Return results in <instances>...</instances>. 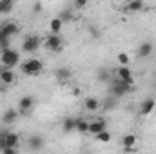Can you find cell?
I'll return each instance as SVG.
<instances>
[{
    "label": "cell",
    "mask_w": 156,
    "mask_h": 154,
    "mask_svg": "<svg viewBox=\"0 0 156 154\" xmlns=\"http://www.w3.org/2000/svg\"><path fill=\"white\" fill-rule=\"evenodd\" d=\"M42 71H44V64L40 58H27L20 62V73L26 76H38Z\"/></svg>",
    "instance_id": "obj_1"
},
{
    "label": "cell",
    "mask_w": 156,
    "mask_h": 154,
    "mask_svg": "<svg viewBox=\"0 0 156 154\" xmlns=\"http://www.w3.org/2000/svg\"><path fill=\"white\" fill-rule=\"evenodd\" d=\"M0 65L4 69H13V67L20 65V53L13 47H9L5 51H0Z\"/></svg>",
    "instance_id": "obj_2"
},
{
    "label": "cell",
    "mask_w": 156,
    "mask_h": 154,
    "mask_svg": "<svg viewBox=\"0 0 156 154\" xmlns=\"http://www.w3.org/2000/svg\"><path fill=\"white\" fill-rule=\"evenodd\" d=\"M64 38H62V35H51V33H47V37L44 40V45L49 49V51H53V53H58V51H62L64 49Z\"/></svg>",
    "instance_id": "obj_3"
},
{
    "label": "cell",
    "mask_w": 156,
    "mask_h": 154,
    "mask_svg": "<svg viewBox=\"0 0 156 154\" xmlns=\"http://www.w3.org/2000/svg\"><path fill=\"white\" fill-rule=\"evenodd\" d=\"M42 44H44V42L40 40V37H37V35H29V37H26L24 42H22V51L27 53V54H33V53L38 51V47L42 45Z\"/></svg>",
    "instance_id": "obj_4"
},
{
    "label": "cell",
    "mask_w": 156,
    "mask_h": 154,
    "mask_svg": "<svg viewBox=\"0 0 156 154\" xmlns=\"http://www.w3.org/2000/svg\"><path fill=\"white\" fill-rule=\"evenodd\" d=\"M120 145L123 147L125 152H136V145H138V136L134 132H127L122 136V142Z\"/></svg>",
    "instance_id": "obj_5"
},
{
    "label": "cell",
    "mask_w": 156,
    "mask_h": 154,
    "mask_svg": "<svg viewBox=\"0 0 156 154\" xmlns=\"http://www.w3.org/2000/svg\"><path fill=\"white\" fill-rule=\"evenodd\" d=\"M33 107H35V98L33 96H29V94H26V96H22L20 100H18V114L22 116H27L31 111H33Z\"/></svg>",
    "instance_id": "obj_6"
},
{
    "label": "cell",
    "mask_w": 156,
    "mask_h": 154,
    "mask_svg": "<svg viewBox=\"0 0 156 154\" xmlns=\"http://www.w3.org/2000/svg\"><path fill=\"white\" fill-rule=\"evenodd\" d=\"M104 131H107V120L105 118H94L89 121V134L91 136H96Z\"/></svg>",
    "instance_id": "obj_7"
},
{
    "label": "cell",
    "mask_w": 156,
    "mask_h": 154,
    "mask_svg": "<svg viewBox=\"0 0 156 154\" xmlns=\"http://www.w3.org/2000/svg\"><path fill=\"white\" fill-rule=\"evenodd\" d=\"M154 109H156V100L154 98H145V100H142L140 105H138V114L140 116H149Z\"/></svg>",
    "instance_id": "obj_8"
},
{
    "label": "cell",
    "mask_w": 156,
    "mask_h": 154,
    "mask_svg": "<svg viewBox=\"0 0 156 154\" xmlns=\"http://www.w3.org/2000/svg\"><path fill=\"white\" fill-rule=\"evenodd\" d=\"M0 33H2L5 38H11V37H15V35L20 33V27H18L16 22H4V24L0 26Z\"/></svg>",
    "instance_id": "obj_9"
},
{
    "label": "cell",
    "mask_w": 156,
    "mask_h": 154,
    "mask_svg": "<svg viewBox=\"0 0 156 154\" xmlns=\"http://www.w3.org/2000/svg\"><path fill=\"white\" fill-rule=\"evenodd\" d=\"M109 91H111V96H113V98H123V96L127 94V91L123 89V85H122V82H120L118 78H115V80L111 82Z\"/></svg>",
    "instance_id": "obj_10"
},
{
    "label": "cell",
    "mask_w": 156,
    "mask_h": 154,
    "mask_svg": "<svg viewBox=\"0 0 156 154\" xmlns=\"http://www.w3.org/2000/svg\"><path fill=\"white\" fill-rule=\"evenodd\" d=\"M16 82V73L13 71V69H5L2 75H0V83L4 85V87H9V85H13Z\"/></svg>",
    "instance_id": "obj_11"
},
{
    "label": "cell",
    "mask_w": 156,
    "mask_h": 154,
    "mask_svg": "<svg viewBox=\"0 0 156 154\" xmlns=\"http://www.w3.org/2000/svg\"><path fill=\"white\" fill-rule=\"evenodd\" d=\"M83 107H85V111H89V113H96V111L102 107V102H100L98 98H94V96H87V98L83 100Z\"/></svg>",
    "instance_id": "obj_12"
},
{
    "label": "cell",
    "mask_w": 156,
    "mask_h": 154,
    "mask_svg": "<svg viewBox=\"0 0 156 154\" xmlns=\"http://www.w3.org/2000/svg\"><path fill=\"white\" fill-rule=\"evenodd\" d=\"M47 29H49V33H51V35H62L64 24H62V20H60L58 16H55V18H51V20H49Z\"/></svg>",
    "instance_id": "obj_13"
},
{
    "label": "cell",
    "mask_w": 156,
    "mask_h": 154,
    "mask_svg": "<svg viewBox=\"0 0 156 154\" xmlns=\"http://www.w3.org/2000/svg\"><path fill=\"white\" fill-rule=\"evenodd\" d=\"M153 51H154V44H153V42H142V44L138 45V56H140V58L151 56Z\"/></svg>",
    "instance_id": "obj_14"
},
{
    "label": "cell",
    "mask_w": 156,
    "mask_h": 154,
    "mask_svg": "<svg viewBox=\"0 0 156 154\" xmlns=\"http://www.w3.org/2000/svg\"><path fill=\"white\" fill-rule=\"evenodd\" d=\"M18 145H20V136L9 131V134L5 136V149H18Z\"/></svg>",
    "instance_id": "obj_15"
},
{
    "label": "cell",
    "mask_w": 156,
    "mask_h": 154,
    "mask_svg": "<svg viewBox=\"0 0 156 154\" xmlns=\"http://www.w3.org/2000/svg\"><path fill=\"white\" fill-rule=\"evenodd\" d=\"M115 73H116V78H118V80H122V82H125V80L133 78V71H131V67H129V65H118Z\"/></svg>",
    "instance_id": "obj_16"
},
{
    "label": "cell",
    "mask_w": 156,
    "mask_h": 154,
    "mask_svg": "<svg viewBox=\"0 0 156 154\" xmlns=\"http://www.w3.org/2000/svg\"><path fill=\"white\" fill-rule=\"evenodd\" d=\"M18 109H7L4 114H2V123L4 125H9V123H13V121H16L18 120Z\"/></svg>",
    "instance_id": "obj_17"
},
{
    "label": "cell",
    "mask_w": 156,
    "mask_h": 154,
    "mask_svg": "<svg viewBox=\"0 0 156 154\" xmlns=\"http://www.w3.org/2000/svg\"><path fill=\"white\" fill-rule=\"evenodd\" d=\"M75 127H76V118H73V116H66L64 121H62V131H64L66 134H71V132L75 131Z\"/></svg>",
    "instance_id": "obj_18"
},
{
    "label": "cell",
    "mask_w": 156,
    "mask_h": 154,
    "mask_svg": "<svg viewBox=\"0 0 156 154\" xmlns=\"http://www.w3.org/2000/svg\"><path fill=\"white\" fill-rule=\"evenodd\" d=\"M27 147H29L31 151H40V149L44 147V138L38 136V134H33V136L27 140Z\"/></svg>",
    "instance_id": "obj_19"
},
{
    "label": "cell",
    "mask_w": 156,
    "mask_h": 154,
    "mask_svg": "<svg viewBox=\"0 0 156 154\" xmlns=\"http://www.w3.org/2000/svg\"><path fill=\"white\" fill-rule=\"evenodd\" d=\"M144 7H145V4H144L142 0H131V2H127V4L123 5V9L129 11V13H138V11H142Z\"/></svg>",
    "instance_id": "obj_20"
},
{
    "label": "cell",
    "mask_w": 156,
    "mask_h": 154,
    "mask_svg": "<svg viewBox=\"0 0 156 154\" xmlns=\"http://www.w3.org/2000/svg\"><path fill=\"white\" fill-rule=\"evenodd\" d=\"M75 131H78L80 134H89V120L85 118H76V127Z\"/></svg>",
    "instance_id": "obj_21"
},
{
    "label": "cell",
    "mask_w": 156,
    "mask_h": 154,
    "mask_svg": "<svg viewBox=\"0 0 156 154\" xmlns=\"http://www.w3.org/2000/svg\"><path fill=\"white\" fill-rule=\"evenodd\" d=\"M71 69H67V67H60V69H56V73H55V76H56V80L60 82V83H64L66 80H69L71 78Z\"/></svg>",
    "instance_id": "obj_22"
},
{
    "label": "cell",
    "mask_w": 156,
    "mask_h": 154,
    "mask_svg": "<svg viewBox=\"0 0 156 154\" xmlns=\"http://www.w3.org/2000/svg\"><path fill=\"white\" fill-rule=\"evenodd\" d=\"M15 7L13 0H0V15H9Z\"/></svg>",
    "instance_id": "obj_23"
},
{
    "label": "cell",
    "mask_w": 156,
    "mask_h": 154,
    "mask_svg": "<svg viewBox=\"0 0 156 154\" xmlns=\"http://www.w3.org/2000/svg\"><path fill=\"white\" fill-rule=\"evenodd\" d=\"M94 140H96L98 143H109V142L113 140V136H111V132H109V131H104V132L96 134V136H94Z\"/></svg>",
    "instance_id": "obj_24"
},
{
    "label": "cell",
    "mask_w": 156,
    "mask_h": 154,
    "mask_svg": "<svg viewBox=\"0 0 156 154\" xmlns=\"http://www.w3.org/2000/svg\"><path fill=\"white\" fill-rule=\"evenodd\" d=\"M60 20H62V24H67V22H71L73 18H75V15H73V11L71 9H64L62 13H60V16H58Z\"/></svg>",
    "instance_id": "obj_25"
},
{
    "label": "cell",
    "mask_w": 156,
    "mask_h": 154,
    "mask_svg": "<svg viewBox=\"0 0 156 154\" xmlns=\"http://www.w3.org/2000/svg\"><path fill=\"white\" fill-rule=\"evenodd\" d=\"M116 60H118V65H129L131 56H129L127 53H118V54H116Z\"/></svg>",
    "instance_id": "obj_26"
},
{
    "label": "cell",
    "mask_w": 156,
    "mask_h": 154,
    "mask_svg": "<svg viewBox=\"0 0 156 154\" xmlns=\"http://www.w3.org/2000/svg\"><path fill=\"white\" fill-rule=\"evenodd\" d=\"M115 107H116V98H113V96L105 98V102H104V109H105V111H111V109H115Z\"/></svg>",
    "instance_id": "obj_27"
},
{
    "label": "cell",
    "mask_w": 156,
    "mask_h": 154,
    "mask_svg": "<svg viewBox=\"0 0 156 154\" xmlns=\"http://www.w3.org/2000/svg\"><path fill=\"white\" fill-rule=\"evenodd\" d=\"M98 80L100 82H111V75H109V71L107 69H98Z\"/></svg>",
    "instance_id": "obj_28"
},
{
    "label": "cell",
    "mask_w": 156,
    "mask_h": 154,
    "mask_svg": "<svg viewBox=\"0 0 156 154\" xmlns=\"http://www.w3.org/2000/svg\"><path fill=\"white\" fill-rule=\"evenodd\" d=\"M9 134V131L7 129H0V152L5 149V136Z\"/></svg>",
    "instance_id": "obj_29"
},
{
    "label": "cell",
    "mask_w": 156,
    "mask_h": 154,
    "mask_svg": "<svg viewBox=\"0 0 156 154\" xmlns=\"http://www.w3.org/2000/svg\"><path fill=\"white\" fill-rule=\"evenodd\" d=\"M75 9H83V7H87V2L85 0H75Z\"/></svg>",
    "instance_id": "obj_30"
},
{
    "label": "cell",
    "mask_w": 156,
    "mask_h": 154,
    "mask_svg": "<svg viewBox=\"0 0 156 154\" xmlns=\"http://www.w3.org/2000/svg\"><path fill=\"white\" fill-rule=\"evenodd\" d=\"M71 93H73V96H75V98H80V96H82V89H80V87H73V91H71Z\"/></svg>",
    "instance_id": "obj_31"
},
{
    "label": "cell",
    "mask_w": 156,
    "mask_h": 154,
    "mask_svg": "<svg viewBox=\"0 0 156 154\" xmlns=\"http://www.w3.org/2000/svg\"><path fill=\"white\" fill-rule=\"evenodd\" d=\"M2 154H18V149H4Z\"/></svg>",
    "instance_id": "obj_32"
},
{
    "label": "cell",
    "mask_w": 156,
    "mask_h": 154,
    "mask_svg": "<svg viewBox=\"0 0 156 154\" xmlns=\"http://www.w3.org/2000/svg\"><path fill=\"white\" fill-rule=\"evenodd\" d=\"M89 33H91V35H93L94 38H98V37H100V33L96 31V27H89Z\"/></svg>",
    "instance_id": "obj_33"
},
{
    "label": "cell",
    "mask_w": 156,
    "mask_h": 154,
    "mask_svg": "<svg viewBox=\"0 0 156 154\" xmlns=\"http://www.w3.org/2000/svg\"><path fill=\"white\" fill-rule=\"evenodd\" d=\"M40 9H42V4H35L33 5V11H40Z\"/></svg>",
    "instance_id": "obj_34"
},
{
    "label": "cell",
    "mask_w": 156,
    "mask_h": 154,
    "mask_svg": "<svg viewBox=\"0 0 156 154\" xmlns=\"http://www.w3.org/2000/svg\"><path fill=\"white\" fill-rule=\"evenodd\" d=\"M4 71H5V69H4V67H2V65H0V75H2V73H4Z\"/></svg>",
    "instance_id": "obj_35"
},
{
    "label": "cell",
    "mask_w": 156,
    "mask_h": 154,
    "mask_svg": "<svg viewBox=\"0 0 156 154\" xmlns=\"http://www.w3.org/2000/svg\"><path fill=\"white\" fill-rule=\"evenodd\" d=\"M4 89H5V87H4V85H2V83H0V93H2V91H4Z\"/></svg>",
    "instance_id": "obj_36"
},
{
    "label": "cell",
    "mask_w": 156,
    "mask_h": 154,
    "mask_svg": "<svg viewBox=\"0 0 156 154\" xmlns=\"http://www.w3.org/2000/svg\"><path fill=\"white\" fill-rule=\"evenodd\" d=\"M154 13H156V5H154Z\"/></svg>",
    "instance_id": "obj_37"
}]
</instances>
